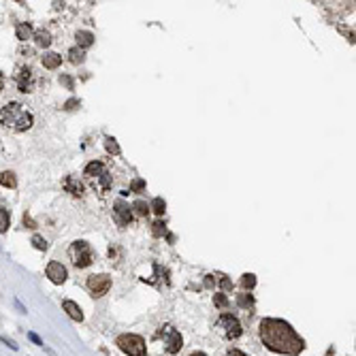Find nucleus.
<instances>
[{
	"label": "nucleus",
	"mask_w": 356,
	"mask_h": 356,
	"mask_svg": "<svg viewBox=\"0 0 356 356\" xmlns=\"http://www.w3.org/2000/svg\"><path fill=\"white\" fill-rule=\"evenodd\" d=\"M0 124L13 132H26L32 128L34 118L22 103H7L0 109Z\"/></svg>",
	"instance_id": "2"
},
{
	"label": "nucleus",
	"mask_w": 356,
	"mask_h": 356,
	"mask_svg": "<svg viewBox=\"0 0 356 356\" xmlns=\"http://www.w3.org/2000/svg\"><path fill=\"white\" fill-rule=\"evenodd\" d=\"M237 305L243 309H250V307H254V297L247 295V292H241V295H237Z\"/></svg>",
	"instance_id": "17"
},
{
	"label": "nucleus",
	"mask_w": 356,
	"mask_h": 356,
	"mask_svg": "<svg viewBox=\"0 0 356 356\" xmlns=\"http://www.w3.org/2000/svg\"><path fill=\"white\" fill-rule=\"evenodd\" d=\"M85 177L92 182V186L96 190H109L111 188V175H109V171L105 168V164L103 162H99V160H94V162H90L85 166Z\"/></svg>",
	"instance_id": "3"
},
{
	"label": "nucleus",
	"mask_w": 356,
	"mask_h": 356,
	"mask_svg": "<svg viewBox=\"0 0 356 356\" xmlns=\"http://www.w3.org/2000/svg\"><path fill=\"white\" fill-rule=\"evenodd\" d=\"M152 233L154 237H162L166 233V226H164V222H154V226H152Z\"/></svg>",
	"instance_id": "27"
},
{
	"label": "nucleus",
	"mask_w": 356,
	"mask_h": 356,
	"mask_svg": "<svg viewBox=\"0 0 356 356\" xmlns=\"http://www.w3.org/2000/svg\"><path fill=\"white\" fill-rule=\"evenodd\" d=\"M68 254H70V260H73V264L77 266V269H85V266H90L92 264V258H94L90 243H85V241L70 243Z\"/></svg>",
	"instance_id": "4"
},
{
	"label": "nucleus",
	"mask_w": 356,
	"mask_h": 356,
	"mask_svg": "<svg viewBox=\"0 0 356 356\" xmlns=\"http://www.w3.org/2000/svg\"><path fill=\"white\" fill-rule=\"evenodd\" d=\"M149 209H154V213H158V216H162V213L166 211V203L160 199V197H156L154 201H152V205H149Z\"/></svg>",
	"instance_id": "23"
},
{
	"label": "nucleus",
	"mask_w": 356,
	"mask_h": 356,
	"mask_svg": "<svg viewBox=\"0 0 356 356\" xmlns=\"http://www.w3.org/2000/svg\"><path fill=\"white\" fill-rule=\"evenodd\" d=\"M0 184H3L5 188H15V186H17L15 173H11V171H3V173H0Z\"/></svg>",
	"instance_id": "16"
},
{
	"label": "nucleus",
	"mask_w": 356,
	"mask_h": 356,
	"mask_svg": "<svg viewBox=\"0 0 356 356\" xmlns=\"http://www.w3.org/2000/svg\"><path fill=\"white\" fill-rule=\"evenodd\" d=\"M213 278H216V280L220 282V286H222V288H224V290H230V288H233V284H230V282L226 280V275H222V273H218V275H213Z\"/></svg>",
	"instance_id": "29"
},
{
	"label": "nucleus",
	"mask_w": 356,
	"mask_h": 356,
	"mask_svg": "<svg viewBox=\"0 0 356 356\" xmlns=\"http://www.w3.org/2000/svg\"><path fill=\"white\" fill-rule=\"evenodd\" d=\"M15 81H17V87H20V92H24V94L32 92V87H34V73H32V68H28V66L20 68V73H17Z\"/></svg>",
	"instance_id": "10"
},
{
	"label": "nucleus",
	"mask_w": 356,
	"mask_h": 356,
	"mask_svg": "<svg viewBox=\"0 0 356 356\" xmlns=\"http://www.w3.org/2000/svg\"><path fill=\"white\" fill-rule=\"evenodd\" d=\"M115 343H118V348L122 352H126L128 356H145V341H143V337H139V335H132V333L120 335Z\"/></svg>",
	"instance_id": "5"
},
{
	"label": "nucleus",
	"mask_w": 356,
	"mask_h": 356,
	"mask_svg": "<svg viewBox=\"0 0 356 356\" xmlns=\"http://www.w3.org/2000/svg\"><path fill=\"white\" fill-rule=\"evenodd\" d=\"M3 85H5V77H3V73H0V90H3Z\"/></svg>",
	"instance_id": "37"
},
{
	"label": "nucleus",
	"mask_w": 356,
	"mask_h": 356,
	"mask_svg": "<svg viewBox=\"0 0 356 356\" xmlns=\"http://www.w3.org/2000/svg\"><path fill=\"white\" fill-rule=\"evenodd\" d=\"M3 341L9 345V348H11V350H17V345H15V341L13 339H9V337H3Z\"/></svg>",
	"instance_id": "33"
},
{
	"label": "nucleus",
	"mask_w": 356,
	"mask_h": 356,
	"mask_svg": "<svg viewBox=\"0 0 356 356\" xmlns=\"http://www.w3.org/2000/svg\"><path fill=\"white\" fill-rule=\"evenodd\" d=\"M113 220L115 224H118L120 228H126L130 222H132V209L130 205H126L124 201H118L113 205Z\"/></svg>",
	"instance_id": "9"
},
{
	"label": "nucleus",
	"mask_w": 356,
	"mask_h": 356,
	"mask_svg": "<svg viewBox=\"0 0 356 356\" xmlns=\"http://www.w3.org/2000/svg\"><path fill=\"white\" fill-rule=\"evenodd\" d=\"M28 337H30V339H32L34 343H37V345H43V348H45V343H43V341H41V339H39V337H37V335H34V333H30Z\"/></svg>",
	"instance_id": "35"
},
{
	"label": "nucleus",
	"mask_w": 356,
	"mask_h": 356,
	"mask_svg": "<svg viewBox=\"0 0 356 356\" xmlns=\"http://www.w3.org/2000/svg\"><path fill=\"white\" fill-rule=\"evenodd\" d=\"M260 341L266 350L286 354V356H297L303 352L305 341L297 335V331L288 322L280 318H264L260 322Z\"/></svg>",
	"instance_id": "1"
},
{
	"label": "nucleus",
	"mask_w": 356,
	"mask_h": 356,
	"mask_svg": "<svg viewBox=\"0 0 356 356\" xmlns=\"http://www.w3.org/2000/svg\"><path fill=\"white\" fill-rule=\"evenodd\" d=\"M60 64H62V56H60V53L49 51V53L43 56V66H45V68H58Z\"/></svg>",
	"instance_id": "15"
},
{
	"label": "nucleus",
	"mask_w": 356,
	"mask_h": 356,
	"mask_svg": "<svg viewBox=\"0 0 356 356\" xmlns=\"http://www.w3.org/2000/svg\"><path fill=\"white\" fill-rule=\"evenodd\" d=\"M160 337H162V341H164V350L168 354H177L182 350V345H184V339H182V333L177 331V328L173 326H162L160 328Z\"/></svg>",
	"instance_id": "7"
},
{
	"label": "nucleus",
	"mask_w": 356,
	"mask_h": 356,
	"mask_svg": "<svg viewBox=\"0 0 356 356\" xmlns=\"http://www.w3.org/2000/svg\"><path fill=\"white\" fill-rule=\"evenodd\" d=\"M47 278L53 282V284H64L66 282V278H68V273H66V269L62 266L60 262H56V260H51L49 264H47Z\"/></svg>",
	"instance_id": "11"
},
{
	"label": "nucleus",
	"mask_w": 356,
	"mask_h": 356,
	"mask_svg": "<svg viewBox=\"0 0 356 356\" xmlns=\"http://www.w3.org/2000/svg\"><path fill=\"white\" fill-rule=\"evenodd\" d=\"M109 288H111L109 275L101 273V275H90V278H87V290L92 292V297H103Z\"/></svg>",
	"instance_id": "8"
},
{
	"label": "nucleus",
	"mask_w": 356,
	"mask_h": 356,
	"mask_svg": "<svg viewBox=\"0 0 356 356\" xmlns=\"http://www.w3.org/2000/svg\"><path fill=\"white\" fill-rule=\"evenodd\" d=\"M105 147H107V152H109V154H115V156H118L120 152H122V149H120V145H118V141H115V139H107L105 141Z\"/></svg>",
	"instance_id": "25"
},
{
	"label": "nucleus",
	"mask_w": 356,
	"mask_h": 356,
	"mask_svg": "<svg viewBox=\"0 0 356 356\" xmlns=\"http://www.w3.org/2000/svg\"><path fill=\"white\" fill-rule=\"evenodd\" d=\"M75 105H79V101L73 99V101H68V103L64 105V109H75Z\"/></svg>",
	"instance_id": "36"
},
{
	"label": "nucleus",
	"mask_w": 356,
	"mask_h": 356,
	"mask_svg": "<svg viewBox=\"0 0 356 356\" xmlns=\"http://www.w3.org/2000/svg\"><path fill=\"white\" fill-rule=\"evenodd\" d=\"M60 81H62V83H64V85L68 87V90H73V79H70V77H66V75H62V77H60Z\"/></svg>",
	"instance_id": "31"
},
{
	"label": "nucleus",
	"mask_w": 356,
	"mask_h": 356,
	"mask_svg": "<svg viewBox=\"0 0 356 356\" xmlns=\"http://www.w3.org/2000/svg\"><path fill=\"white\" fill-rule=\"evenodd\" d=\"M68 60L73 62V64H81V62L85 60V53H83V49H79V47H73L68 51Z\"/></svg>",
	"instance_id": "19"
},
{
	"label": "nucleus",
	"mask_w": 356,
	"mask_h": 356,
	"mask_svg": "<svg viewBox=\"0 0 356 356\" xmlns=\"http://www.w3.org/2000/svg\"><path fill=\"white\" fill-rule=\"evenodd\" d=\"M34 39H37V45H41V47H49L51 45V37H49V32H45V30H37V32H34Z\"/></svg>",
	"instance_id": "18"
},
{
	"label": "nucleus",
	"mask_w": 356,
	"mask_h": 356,
	"mask_svg": "<svg viewBox=\"0 0 356 356\" xmlns=\"http://www.w3.org/2000/svg\"><path fill=\"white\" fill-rule=\"evenodd\" d=\"M62 188H64L66 192H70L73 197H83V184L73 175H68V177L62 180Z\"/></svg>",
	"instance_id": "12"
},
{
	"label": "nucleus",
	"mask_w": 356,
	"mask_h": 356,
	"mask_svg": "<svg viewBox=\"0 0 356 356\" xmlns=\"http://www.w3.org/2000/svg\"><path fill=\"white\" fill-rule=\"evenodd\" d=\"M132 209H135V213L139 218H145L147 216V211H149V207H147V203L145 201H137L135 205H132Z\"/></svg>",
	"instance_id": "24"
},
{
	"label": "nucleus",
	"mask_w": 356,
	"mask_h": 356,
	"mask_svg": "<svg viewBox=\"0 0 356 356\" xmlns=\"http://www.w3.org/2000/svg\"><path fill=\"white\" fill-rule=\"evenodd\" d=\"M213 303H216L218 307H222V309H226L228 307V299L222 295V292H218V295H213Z\"/></svg>",
	"instance_id": "26"
},
{
	"label": "nucleus",
	"mask_w": 356,
	"mask_h": 356,
	"mask_svg": "<svg viewBox=\"0 0 356 356\" xmlns=\"http://www.w3.org/2000/svg\"><path fill=\"white\" fill-rule=\"evenodd\" d=\"M143 188H145V182L143 180H135V182L130 184V190H135V192H141Z\"/></svg>",
	"instance_id": "30"
},
{
	"label": "nucleus",
	"mask_w": 356,
	"mask_h": 356,
	"mask_svg": "<svg viewBox=\"0 0 356 356\" xmlns=\"http://www.w3.org/2000/svg\"><path fill=\"white\" fill-rule=\"evenodd\" d=\"M24 224L28 226V228H37V224H34V220L28 216V213H26V216H24Z\"/></svg>",
	"instance_id": "32"
},
{
	"label": "nucleus",
	"mask_w": 356,
	"mask_h": 356,
	"mask_svg": "<svg viewBox=\"0 0 356 356\" xmlns=\"http://www.w3.org/2000/svg\"><path fill=\"white\" fill-rule=\"evenodd\" d=\"M226 356H247L245 352H241V350H228L226 352Z\"/></svg>",
	"instance_id": "34"
},
{
	"label": "nucleus",
	"mask_w": 356,
	"mask_h": 356,
	"mask_svg": "<svg viewBox=\"0 0 356 356\" xmlns=\"http://www.w3.org/2000/svg\"><path fill=\"white\" fill-rule=\"evenodd\" d=\"M9 224H11V218H9V211L0 207V235H3V233H7Z\"/></svg>",
	"instance_id": "22"
},
{
	"label": "nucleus",
	"mask_w": 356,
	"mask_h": 356,
	"mask_svg": "<svg viewBox=\"0 0 356 356\" xmlns=\"http://www.w3.org/2000/svg\"><path fill=\"white\" fill-rule=\"evenodd\" d=\"M62 309H64L68 314V318L75 320V322H81V320H83V311L75 303V301H64V303H62Z\"/></svg>",
	"instance_id": "13"
},
{
	"label": "nucleus",
	"mask_w": 356,
	"mask_h": 356,
	"mask_svg": "<svg viewBox=\"0 0 356 356\" xmlns=\"http://www.w3.org/2000/svg\"><path fill=\"white\" fill-rule=\"evenodd\" d=\"M32 245L37 247V250H47V241H45V239H43L41 235H34V237H32Z\"/></svg>",
	"instance_id": "28"
},
{
	"label": "nucleus",
	"mask_w": 356,
	"mask_h": 356,
	"mask_svg": "<svg viewBox=\"0 0 356 356\" xmlns=\"http://www.w3.org/2000/svg\"><path fill=\"white\" fill-rule=\"evenodd\" d=\"M256 286V275L254 273H245L241 278V288L243 290H252Z\"/></svg>",
	"instance_id": "21"
},
{
	"label": "nucleus",
	"mask_w": 356,
	"mask_h": 356,
	"mask_svg": "<svg viewBox=\"0 0 356 356\" xmlns=\"http://www.w3.org/2000/svg\"><path fill=\"white\" fill-rule=\"evenodd\" d=\"M218 331L222 337H226V339H239L243 333V328H241V322L233 316V314H222L218 318Z\"/></svg>",
	"instance_id": "6"
},
{
	"label": "nucleus",
	"mask_w": 356,
	"mask_h": 356,
	"mask_svg": "<svg viewBox=\"0 0 356 356\" xmlns=\"http://www.w3.org/2000/svg\"><path fill=\"white\" fill-rule=\"evenodd\" d=\"M190 356H207V354H205V352H192Z\"/></svg>",
	"instance_id": "38"
},
{
	"label": "nucleus",
	"mask_w": 356,
	"mask_h": 356,
	"mask_svg": "<svg viewBox=\"0 0 356 356\" xmlns=\"http://www.w3.org/2000/svg\"><path fill=\"white\" fill-rule=\"evenodd\" d=\"M92 43H94V34L92 32H87V30H79L77 32V47L79 49L92 47Z\"/></svg>",
	"instance_id": "14"
},
{
	"label": "nucleus",
	"mask_w": 356,
	"mask_h": 356,
	"mask_svg": "<svg viewBox=\"0 0 356 356\" xmlns=\"http://www.w3.org/2000/svg\"><path fill=\"white\" fill-rule=\"evenodd\" d=\"M30 37H32L30 24H20V26H17V39H20V41H28Z\"/></svg>",
	"instance_id": "20"
}]
</instances>
